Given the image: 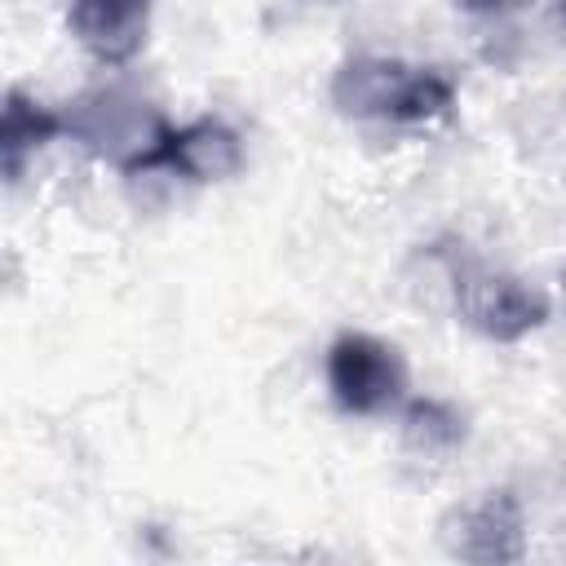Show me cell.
Listing matches in <instances>:
<instances>
[{
  "label": "cell",
  "instance_id": "1",
  "mask_svg": "<svg viewBox=\"0 0 566 566\" xmlns=\"http://www.w3.org/2000/svg\"><path fill=\"white\" fill-rule=\"evenodd\" d=\"M332 102L354 119L429 124L451 111L455 84L433 66H411L398 57H354L336 71Z\"/></svg>",
  "mask_w": 566,
  "mask_h": 566
},
{
  "label": "cell",
  "instance_id": "2",
  "mask_svg": "<svg viewBox=\"0 0 566 566\" xmlns=\"http://www.w3.org/2000/svg\"><path fill=\"white\" fill-rule=\"evenodd\" d=\"M438 256L447 261L460 318L469 327H478L482 336H491V340H522L526 332H535L548 318L544 292L526 287L522 279L495 274V270H486L482 261H473L469 252H455V248H438Z\"/></svg>",
  "mask_w": 566,
  "mask_h": 566
},
{
  "label": "cell",
  "instance_id": "3",
  "mask_svg": "<svg viewBox=\"0 0 566 566\" xmlns=\"http://www.w3.org/2000/svg\"><path fill=\"white\" fill-rule=\"evenodd\" d=\"M327 389L349 416H380L407 398V363L402 354L367 332H340L327 345Z\"/></svg>",
  "mask_w": 566,
  "mask_h": 566
},
{
  "label": "cell",
  "instance_id": "4",
  "mask_svg": "<svg viewBox=\"0 0 566 566\" xmlns=\"http://www.w3.org/2000/svg\"><path fill=\"white\" fill-rule=\"evenodd\" d=\"M150 168H168L190 181H226L243 168V142L226 119H212V115L195 119L186 128L164 124L159 142L150 146V155L142 159L137 172H150Z\"/></svg>",
  "mask_w": 566,
  "mask_h": 566
},
{
  "label": "cell",
  "instance_id": "5",
  "mask_svg": "<svg viewBox=\"0 0 566 566\" xmlns=\"http://www.w3.org/2000/svg\"><path fill=\"white\" fill-rule=\"evenodd\" d=\"M150 4L155 0H71L66 27L102 66H124L146 44Z\"/></svg>",
  "mask_w": 566,
  "mask_h": 566
},
{
  "label": "cell",
  "instance_id": "6",
  "mask_svg": "<svg viewBox=\"0 0 566 566\" xmlns=\"http://www.w3.org/2000/svg\"><path fill=\"white\" fill-rule=\"evenodd\" d=\"M460 531L451 535V553L469 562H513L522 553V509L513 491H491L478 504L455 513Z\"/></svg>",
  "mask_w": 566,
  "mask_h": 566
},
{
  "label": "cell",
  "instance_id": "7",
  "mask_svg": "<svg viewBox=\"0 0 566 566\" xmlns=\"http://www.w3.org/2000/svg\"><path fill=\"white\" fill-rule=\"evenodd\" d=\"M62 133V115L22 88L0 93V177H22L27 159Z\"/></svg>",
  "mask_w": 566,
  "mask_h": 566
},
{
  "label": "cell",
  "instance_id": "8",
  "mask_svg": "<svg viewBox=\"0 0 566 566\" xmlns=\"http://www.w3.org/2000/svg\"><path fill=\"white\" fill-rule=\"evenodd\" d=\"M407 442L424 455L451 451L455 442H464V420L438 398H416L407 407Z\"/></svg>",
  "mask_w": 566,
  "mask_h": 566
},
{
  "label": "cell",
  "instance_id": "9",
  "mask_svg": "<svg viewBox=\"0 0 566 566\" xmlns=\"http://www.w3.org/2000/svg\"><path fill=\"white\" fill-rule=\"evenodd\" d=\"M469 13H500V9H513V4H522V0H460Z\"/></svg>",
  "mask_w": 566,
  "mask_h": 566
}]
</instances>
